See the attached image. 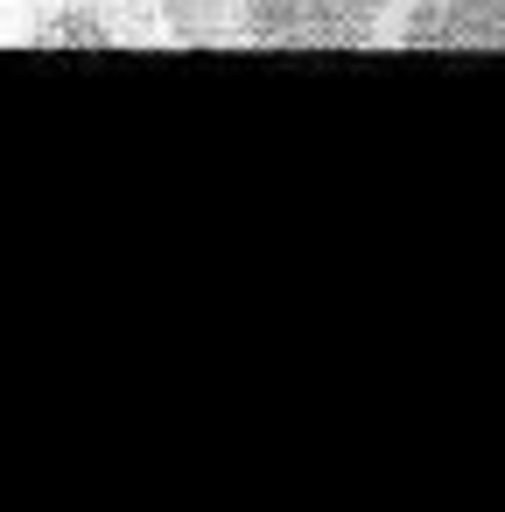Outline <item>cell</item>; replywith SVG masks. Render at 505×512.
<instances>
[{
    "label": "cell",
    "instance_id": "cell-1",
    "mask_svg": "<svg viewBox=\"0 0 505 512\" xmlns=\"http://www.w3.org/2000/svg\"><path fill=\"white\" fill-rule=\"evenodd\" d=\"M393 22V0H232V36L253 50H365Z\"/></svg>",
    "mask_w": 505,
    "mask_h": 512
},
{
    "label": "cell",
    "instance_id": "cell-2",
    "mask_svg": "<svg viewBox=\"0 0 505 512\" xmlns=\"http://www.w3.org/2000/svg\"><path fill=\"white\" fill-rule=\"evenodd\" d=\"M393 43L407 50H505V0H407Z\"/></svg>",
    "mask_w": 505,
    "mask_h": 512
}]
</instances>
